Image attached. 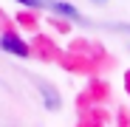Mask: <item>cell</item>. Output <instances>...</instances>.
I'll list each match as a JSON object with an SVG mask.
<instances>
[{
  "mask_svg": "<svg viewBox=\"0 0 130 127\" xmlns=\"http://www.w3.org/2000/svg\"><path fill=\"white\" fill-rule=\"evenodd\" d=\"M0 48L14 54V57H28V45L23 42V37H17V34H3L0 37Z\"/></svg>",
  "mask_w": 130,
  "mask_h": 127,
  "instance_id": "cell-1",
  "label": "cell"
},
{
  "mask_svg": "<svg viewBox=\"0 0 130 127\" xmlns=\"http://www.w3.org/2000/svg\"><path fill=\"white\" fill-rule=\"evenodd\" d=\"M54 11H59V14H65V17H71V20H79L76 6H71V3H54Z\"/></svg>",
  "mask_w": 130,
  "mask_h": 127,
  "instance_id": "cell-2",
  "label": "cell"
},
{
  "mask_svg": "<svg viewBox=\"0 0 130 127\" xmlns=\"http://www.w3.org/2000/svg\"><path fill=\"white\" fill-rule=\"evenodd\" d=\"M23 6H45V3H51V0H20Z\"/></svg>",
  "mask_w": 130,
  "mask_h": 127,
  "instance_id": "cell-3",
  "label": "cell"
},
{
  "mask_svg": "<svg viewBox=\"0 0 130 127\" xmlns=\"http://www.w3.org/2000/svg\"><path fill=\"white\" fill-rule=\"evenodd\" d=\"M96 3H105V0H96Z\"/></svg>",
  "mask_w": 130,
  "mask_h": 127,
  "instance_id": "cell-4",
  "label": "cell"
}]
</instances>
